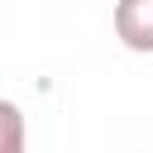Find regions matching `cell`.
<instances>
[{"instance_id":"2","label":"cell","mask_w":153,"mask_h":153,"mask_svg":"<svg viewBox=\"0 0 153 153\" xmlns=\"http://www.w3.org/2000/svg\"><path fill=\"white\" fill-rule=\"evenodd\" d=\"M0 153H24V110L0 100Z\"/></svg>"},{"instance_id":"1","label":"cell","mask_w":153,"mask_h":153,"mask_svg":"<svg viewBox=\"0 0 153 153\" xmlns=\"http://www.w3.org/2000/svg\"><path fill=\"white\" fill-rule=\"evenodd\" d=\"M115 38L129 53H153V0H115Z\"/></svg>"}]
</instances>
